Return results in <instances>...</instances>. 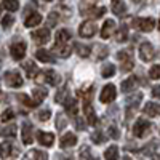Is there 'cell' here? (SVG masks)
<instances>
[{
    "instance_id": "1",
    "label": "cell",
    "mask_w": 160,
    "mask_h": 160,
    "mask_svg": "<svg viewBox=\"0 0 160 160\" xmlns=\"http://www.w3.org/2000/svg\"><path fill=\"white\" fill-rule=\"evenodd\" d=\"M80 11H82V16H90V18L99 19L101 16H104L106 8L104 7H96L91 2H83V3H80Z\"/></svg>"
},
{
    "instance_id": "2",
    "label": "cell",
    "mask_w": 160,
    "mask_h": 160,
    "mask_svg": "<svg viewBox=\"0 0 160 160\" xmlns=\"http://www.w3.org/2000/svg\"><path fill=\"white\" fill-rule=\"evenodd\" d=\"M151 130H152V123L141 117V118L136 120L135 127H133V135H135L136 138H146L151 133Z\"/></svg>"
},
{
    "instance_id": "3",
    "label": "cell",
    "mask_w": 160,
    "mask_h": 160,
    "mask_svg": "<svg viewBox=\"0 0 160 160\" xmlns=\"http://www.w3.org/2000/svg\"><path fill=\"white\" fill-rule=\"evenodd\" d=\"M131 24L141 32H152L155 28V21L152 18H133Z\"/></svg>"
},
{
    "instance_id": "4",
    "label": "cell",
    "mask_w": 160,
    "mask_h": 160,
    "mask_svg": "<svg viewBox=\"0 0 160 160\" xmlns=\"http://www.w3.org/2000/svg\"><path fill=\"white\" fill-rule=\"evenodd\" d=\"M10 55L15 61H21L26 56V42L24 40H15L10 45Z\"/></svg>"
},
{
    "instance_id": "5",
    "label": "cell",
    "mask_w": 160,
    "mask_h": 160,
    "mask_svg": "<svg viewBox=\"0 0 160 160\" xmlns=\"http://www.w3.org/2000/svg\"><path fill=\"white\" fill-rule=\"evenodd\" d=\"M141 99H142V93H141V91L133 93L131 96H128V98L125 99V102H127V118H130L131 114H133V111L138 109Z\"/></svg>"
},
{
    "instance_id": "6",
    "label": "cell",
    "mask_w": 160,
    "mask_h": 160,
    "mask_svg": "<svg viewBox=\"0 0 160 160\" xmlns=\"http://www.w3.org/2000/svg\"><path fill=\"white\" fill-rule=\"evenodd\" d=\"M3 80H5V83L11 88H19L22 87V77L19 75L18 71H8L5 75H3Z\"/></svg>"
},
{
    "instance_id": "7",
    "label": "cell",
    "mask_w": 160,
    "mask_h": 160,
    "mask_svg": "<svg viewBox=\"0 0 160 160\" xmlns=\"http://www.w3.org/2000/svg\"><path fill=\"white\" fill-rule=\"evenodd\" d=\"M154 56H155V51H154L152 43H149V42H142V43L139 45V58H141L142 61L148 62V61H152Z\"/></svg>"
},
{
    "instance_id": "8",
    "label": "cell",
    "mask_w": 160,
    "mask_h": 160,
    "mask_svg": "<svg viewBox=\"0 0 160 160\" xmlns=\"http://www.w3.org/2000/svg\"><path fill=\"white\" fill-rule=\"evenodd\" d=\"M117 96V90H115V85L109 83V85H106L101 91V96H99V101L104 102V104H108V102H112Z\"/></svg>"
},
{
    "instance_id": "9",
    "label": "cell",
    "mask_w": 160,
    "mask_h": 160,
    "mask_svg": "<svg viewBox=\"0 0 160 160\" xmlns=\"http://www.w3.org/2000/svg\"><path fill=\"white\" fill-rule=\"evenodd\" d=\"M78 34L82 35L83 38H91L93 35L96 34V24L93 21H83L78 28Z\"/></svg>"
},
{
    "instance_id": "10",
    "label": "cell",
    "mask_w": 160,
    "mask_h": 160,
    "mask_svg": "<svg viewBox=\"0 0 160 160\" xmlns=\"http://www.w3.org/2000/svg\"><path fill=\"white\" fill-rule=\"evenodd\" d=\"M16 155H19V151L16 146H13V142L7 141L0 144V157L8 158V157H16Z\"/></svg>"
},
{
    "instance_id": "11",
    "label": "cell",
    "mask_w": 160,
    "mask_h": 160,
    "mask_svg": "<svg viewBox=\"0 0 160 160\" xmlns=\"http://www.w3.org/2000/svg\"><path fill=\"white\" fill-rule=\"evenodd\" d=\"M31 37H32V40H34L37 45H45L48 40H50V29H45V28L37 29V31L32 32Z\"/></svg>"
},
{
    "instance_id": "12",
    "label": "cell",
    "mask_w": 160,
    "mask_h": 160,
    "mask_svg": "<svg viewBox=\"0 0 160 160\" xmlns=\"http://www.w3.org/2000/svg\"><path fill=\"white\" fill-rule=\"evenodd\" d=\"M83 115H85V118H87V123L88 125H96V122H98V118H96V112H95V109L91 108V104L90 102H83Z\"/></svg>"
},
{
    "instance_id": "13",
    "label": "cell",
    "mask_w": 160,
    "mask_h": 160,
    "mask_svg": "<svg viewBox=\"0 0 160 160\" xmlns=\"http://www.w3.org/2000/svg\"><path fill=\"white\" fill-rule=\"evenodd\" d=\"M37 141L45 146V148H51L53 142H55V135L53 133H45V131H38L37 133Z\"/></svg>"
},
{
    "instance_id": "14",
    "label": "cell",
    "mask_w": 160,
    "mask_h": 160,
    "mask_svg": "<svg viewBox=\"0 0 160 160\" xmlns=\"http://www.w3.org/2000/svg\"><path fill=\"white\" fill-rule=\"evenodd\" d=\"M35 56H37V59H38V61H42V62H48V64H53V62L56 61L55 55H53V51H48V50H43V48L37 50Z\"/></svg>"
},
{
    "instance_id": "15",
    "label": "cell",
    "mask_w": 160,
    "mask_h": 160,
    "mask_svg": "<svg viewBox=\"0 0 160 160\" xmlns=\"http://www.w3.org/2000/svg\"><path fill=\"white\" fill-rule=\"evenodd\" d=\"M71 38H72V34L71 31L68 29H59L56 32V43L55 45H68L71 42Z\"/></svg>"
},
{
    "instance_id": "16",
    "label": "cell",
    "mask_w": 160,
    "mask_h": 160,
    "mask_svg": "<svg viewBox=\"0 0 160 160\" xmlns=\"http://www.w3.org/2000/svg\"><path fill=\"white\" fill-rule=\"evenodd\" d=\"M77 144V136L74 133H66V135L59 139V146L62 149H68V148H74Z\"/></svg>"
},
{
    "instance_id": "17",
    "label": "cell",
    "mask_w": 160,
    "mask_h": 160,
    "mask_svg": "<svg viewBox=\"0 0 160 160\" xmlns=\"http://www.w3.org/2000/svg\"><path fill=\"white\" fill-rule=\"evenodd\" d=\"M138 83H139L138 77H135V75H133V77H128L127 80H123V82H122V85H120V88H122V91H123V93H128V91L136 90Z\"/></svg>"
},
{
    "instance_id": "18",
    "label": "cell",
    "mask_w": 160,
    "mask_h": 160,
    "mask_svg": "<svg viewBox=\"0 0 160 160\" xmlns=\"http://www.w3.org/2000/svg\"><path fill=\"white\" fill-rule=\"evenodd\" d=\"M43 72H45V82H47L48 85H51V87H58V85H59V82H61V77L58 75V72L51 71V69L43 71Z\"/></svg>"
},
{
    "instance_id": "19",
    "label": "cell",
    "mask_w": 160,
    "mask_h": 160,
    "mask_svg": "<svg viewBox=\"0 0 160 160\" xmlns=\"http://www.w3.org/2000/svg\"><path fill=\"white\" fill-rule=\"evenodd\" d=\"M21 136H22V142L24 144H31L32 142V125L29 122H24L22 123Z\"/></svg>"
},
{
    "instance_id": "20",
    "label": "cell",
    "mask_w": 160,
    "mask_h": 160,
    "mask_svg": "<svg viewBox=\"0 0 160 160\" xmlns=\"http://www.w3.org/2000/svg\"><path fill=\"white\" fill-rule=\"evenodd\" d=\"M114 31H115V21L114 19H108L104 22L102 29H101V37L102 38H109L114 34Z\"/></svg>"
},
{
    "instance_id": "21",
    "label": "cell",
    "mask_w": 160,
    "mask_h": 160,
    "mask_svg": "<svg viewBox=\"0 0 160 160\" xmlns=\"http://www.w3.org/2000/svg\"><path fill=\"white\" fill-rule=\"evenodd\" d=\"M69 98H71V93H69V88L68 87H62L61 90H58V93H56V96H55V101H56V104H66L69 101Z\"/></svg>"
},
{
    "instance_id": "22",
    "label": "cell",
    "mask_w": 160,
    "mask_h": 160,
    "mask_svg": "<svg viewBox=\"0 0 160 160\" xmlns=\"http://www.w3.org/2000/svg\"><path fill=\"white\" fill-rule=\"evenodd\" d=\"M144 114L149 117H158L160 115V104L158 102H148L144 106Z\"/></svg>"
},
{
    "instance_id": "23",
    "label": "cell",
    "mask_w": 160,
    "mask_h": 160,
    "mask_svg": "<svg viewBox=\"0 0 160 160\" xmlns=\"http://www.w3.org/2000/svg\"><path fill=\"white\" fill-rule=\"evenodd\" d=\"M111 8H112V13L117 15V16H125V13H127V5H125V2H122V0L112 2Z\"/></svg>"
},
{
    "instance_id": "24",
    "label": "cell",
    "mask_w": 160,
    "mask_h": 160,
    "mask_svg": "<svg viewBox=\"0 0 160 160\" xmlns=\"http://www.w3.org/2000/svg\"><path fill=\"white\" fill-rule=\"evenodd\" d=\"M47 95H48V91L43 90V88H35V90H32V101H34V104L38 106L40 102L47 98Z\"/></svg>"
},
{
    "instance_id": "25",
    "label": "cell",
    "mask_w": 160,
    "mask_h": 160,
    "mask_svg": "<svg viewBox=\"0 0 160 160\" xmlns=\"http://www.w3.org/2000/svg\"><path fill=\"white\" fill-rule=\"evenodd\" d=\"M53 53H56L59 58H69L71 56V47L69 45H55Z\"/></svg>"
},
{
    "instance_id": "26",
    "label": "cell",
    "mask_w": 160,
    "mask_h": 160,
    "mask_svg": "<svg viewBox=\"0 0 160 160\" xmlns=\"http://www.w3.org/2000/svg\"><path fill=\"white\" fill-rule=\"evenodd\" d=\"M40 22H42V15H38V13H32V15H29L28 18H26L24 26H26V28H34V26H38Z\"/></svg>"
},
{
    "instance_id": "27",
    "label": "cell",
    "mask_w": 160,
    "mask_h": 160,
    "mask_svg": "<svg viewBox=\"0 0 160 160\" xmlns=\"http://www.w3.org/2000/svg\"><path fill=\"white\" fill-rule=\"evenodd\" d=\"M157 148H158V141H157V139H152L148 146H144V148L141 149V154H142V155H151V157H154Z\"/></svg>"
},
{
    "instance_id": "28",
    "label": "cell",
    "mask_w": 160,
    "mask_h": 160,
    "mask_svg": "<svg viewBox=\"0 0 160 160\" xmlns=\"http://www.w3.org/2000/svg\"><path fill=\"white\" fill-rule=\"evenodd\" d=\"M74 48H75V51H77V55L80 56V58H88L90 56V53H91V48L88 47V45H83V43H75L74 45Z\"/></svg>"
},
{
    "instance_id": "29",
    "label": "cell",
    "mask_w": 160,
    "mask_h": 160,
    "mask_svg": "<svg viewBox=\"0 0 160 160\" xmlns=\"http://www.w3.org/2000/svg\"><path fill=\"white\" fill-rule=\"evenodd\" d=\"M93 85H88V87H85V88H82V90H78V95L83 98V102H91V99H93Z\"/></svg>"
},
{
    "instance_id": "30",
    "label": "cell",
    "mask_w": 160,
    "mask_h": 160,
    "mask_svg": "<svg viewBox=\"0 0 160 160\" xmlns=\"http://www.w3.org/2000/svg\"><path fill=\"white\" fill-rule=\"evenodd\" d=\"M24 160H48V155L45 152H42V151L34 149V151L28 152V155H26Z\"/></svg>"
},
{
    "instance_id": "31",
    "label": "cell",
    "mask_w": 160,
    "mask_h": 160,
    "mask_svg": "<svg viewBox=\"0 0 160 160\" xmlns=\"http://www.w3.org/2000/svg\"><path fill=\"white\" fill-rule=\"evenodd\" d=\"M64 108H66V112H68L69 115H72V117L77 115V108H78V104H77V101H75L74 98H69V101L64 104Z\"/></svg>"
},
{
    "instance_id": "32",
    "label": "cell",
    "mask_w": 160,
    "mask_h": 160,
    "mask_svg": "<svg viewBox=\"0 0 160 160\" xmlns=\"http://www.w3.org/2000/svg\"><path fill=\"white\" fill-rule=\"evenodd\" d=\"M16 127L15 125H7V127H2L0 128V136H8V138H15L16 136Z\"/></svg>"
},
{
    "instance_id": "33",
    "label": "cell",
    "mask_w": 160,
    "mask_h": 160,
    "mask_svg": "<svg viewBox=\"0 0 160 160\" xmlns=\"http://www.w3.org/2000/svg\"><path fill=\"white\" fill-rule=\"evenodd\" d=\"M104 158L106 160H118V148L117 146H109L104 152Z\"/></svg>"
},
{
    "instance_id": "34",
    "label": "cell",
    "mask_w": 160,
    "mask_h": 160,
    "mask_svg": "<svg viewBox=\"0 0 160 160\" xmlns=\"http://www.w3.org/2000/svg\"><path fill=\"white\" fill-rule=\"evenodd\" d=\"M127 38H128V26L122 24L115 34V40L117 42H127Z\"/></svg>"
},
{
    "instance_id": "35",
    "label": "cell",
    "mask_w": 160,
    "mask_h": 160,
    "mask_svg": "<svg viewBox=\"0 0 160 160\" xmlns=\"http://www.w3.org/2000/svg\"><path fill=\"white\" fill-rule=\"evenodd\" d=\"M22 66H24L26 72H28V75H29L31 78H35V75L38 74V71H37V66H35L32 61H26Z\"/></svg>"
},
{
    "instance_id": "36",
    "label": "cell",
    "mask_w": 160,
    "mask_h": 160,
    "mask_svg": "<svg viewBox=\"0 0 160 160\" xmlns=\"http://www.w3.org/2000/svg\"><path fill=\"white\" fill-rule=\"evenodd\" d=\"M114 74H115V66L114 64H104L102 66V69H101V75L104 77V78H109V77H114Z\"/></svg>"
},
{
    "instance_id": "37",
    "label": "cell",
    "mask_w": 160,
    "mask_h": 160,
    "mask_svg": "<svg viewBox=\"0 0 160 160\" xmlns=\"http://www.w3.org/2000/svg\"><path fill=\"white\" fill-rule=\"evenodd\" d=\"M59 21V13L58 11H50V15L47 18V24H48V28H55V26L58 24Z\"/></svg>"
},
{
    "instance_id": "38",
    "label": "cell",
    "mask_w": 160,
    "mask_h": 160,
    "mask_svg": "<svg viewBox=\"0 0 160 160\" xmlns=\"http://www.w3.org/2000/svg\"><path fill=\"white\" fill-rule=\"evenodd\" d=\"M109 56V48L106 45H96V58L98 59H104Z\"/></svg>"
},
{
    "instance_id": "39",
    "label": "cell",
    "mask_w": 160,
    "mask_h": 160,
    "mask_svg": "<svg viewBox=\"0 0 160 160\" xmlns=\"http://www.w3.org/2000/svg\"><path fill=\"white\" fill-rule=\"evenodd\" d=\"M66 125H68V118H66V115L64 114H58L56 115V128H58V131L64 130Z\"/></svg>"
},
{
    "instance_id": "40",
    "label": "cell",
    "mask_w": 160,
    "mask_h": 160,
    "mask_svg": "<svg viewBox=\"0 0 160 160\" xmlns=\"http://www.w3.org/2000/svg\"><path fill=\"white\" fill-rule=\"evenodd\" d=\"M2 7L7 8L8 11H16L19 8V2H16V0H5L2 3Z\"/></svg>"
},
{
    "instance_id": "41",
    "label": "cell",
    "mask_w": 160,
    "mask_h": 160,
    "mask_svg": "<svg viewBox=\"0 0 160 160\" xmlns=\"http://www.w3.org/2000/svg\"><path fill=\"white\" fill-rule=\"evenodd\" d=\"M16 98H18V101H21L22 104H26V106H29V108H35V104H34V101L28 96V95H16Z\"/></svg>"
},
{
    "instance_id": "42",
    "label": "cell",
    "mask_w": 160,
    "mask_h": 160,
    "mask_svg": "<svg viewBox=\"0 0 160 160\" xmlns=\"http://www.w3.org/2000/svg\"><path fill=\"white\" fill-rule=\"evenodd\" d=\"M80 155H82V158H85V160H96V157L91 155V151H90L88 146H83V148L80 149Z\"/></svg>"
},
{
    "instance_id": "43",
    "label": "cell",
    "mask_w": 160,
    "mask_h": 160,
    "mask_svg": "<svg viewBox=\"0 0 160 160\" xmlns=\"http://www.w3.org/2000/svg\"><path fill=\"white\" fill-rule=\"evenodd\" d=\"M117 59H120V61L133 59V53H131L130 50H123V51H118V53H117Z\"/></svg>"
},
{
    "instance_id": "44",
    "label": "cell",
    "mask_w": 160,
    "mask_h": 160,
    "mask_svg": "<svg viewBox=\"0 0 160 160\" xmlns=\"http://www.w3.org/2000/svg\"><path fill=\"white\" fill-rule=\"evenodd\" d=\"M133 68H135V61H133V59L122 61V66H120V69H122V72H130Z\"/></svg>"
},
{
    "instance_id": "45",
    "label": "cell",
    "mask_w": 160,
    "mask_h": 160,
    "mask_svg": "<svg viewBox=\"0 0 160 160\" xmlns=\"http://www.w3.org/2000/svg\"><path fill=\"white\" fill-rule=\"evenodd\" d=\"M50 115H51V111L50 109H42V111H38L37 118L40 120V122H47V120L50 118Z\"/></svg>"
},
{
    "instance_id": "46",
    "label": "cell",
    "mask_w": 160,
    "mask_h": 160,
    "mask_svg": "<svg viewBox=\"0 0 160 160\" xmlns=\"http://www.w3.org/2000/svg\"><path fill=\"white\" fill-rule=\"evenodd\" d=\"M108 135H109L112 139H118L120 131H118V128H117L115 125H109V127H108Z\"/></svg>"
},
{
    "instance_id": "47",
    "label": "cell",
    "mask_w": 160,
    "mask_h": 160,
    "mask_svg": "<svg viewBox=\"0 0 160 160\" xmlns=\"http://www.w3.org/2000/svg\"><path fill=\"white\" fill-rule=\"evenodd\" d=\"M149 77L154 78V80L160 78V66H158V64H155V66H152V68H151V71H149Z\"/></svg>"
},
{
    "instance_id": "48",
    "label": "cell",
    "mask_w": 160,
    "mask_h": 160,
    "mask_svg": "<svg viewBox=\"0 0 160 160\" xmlns=\"http://www.w3.org/2000/svg\"><path fill=\"white\" fill-rule=\"evenodd\" d=\"M13 22H15L13 16H11V15H7V16L2 19V28H3V29H10L11 26H13Z\"/></svg>"
},
{
    "instance_id": "49",
    "label": "cell",
    "mask_w": 160,
    "mask_h": 160,
    "mask_svg": "<svg viewBox=\"0 0 160 160\" xmlns=\"http://www.w3.org/2000/svg\"><path fill=\"white\" fill-rule=\"evenodd\" d=\"M91 139H93V142H95V144H102V142L106 141V138L102 136V133H101V131L93 133V135H91Z\"/></svg>"
},
{
    "instance_id": "50",
    "label": "cell",
    "mask_w": 160,
    "mask_h": 160,
    "mask_svg": "<svg viewBox=\"0 0 160 160\" xmlns=\"http://www.w3.org/2000/svg\"><path fill=\"white\" fill-rule=\"evenodd\" d=\"M2 122H8V120H11V118H15V112H13L11 109H5L3 112H2Z\"/></svg>"
},
{
    "instance_id": "51",
    "label": "cell",
    "mask_w": 160,
    "mask_h": 160,
    "mask_svg": "<svg viewBox=\"0 0 160 160\" xmlns=\"http://www.w3.org/2000/svg\"><path fill=\"white\" fill-rule=\"evenodd\" d=\"M75 127H77V130H80V131L87 130V123L83 122L82 117H75Z\"/></svg>"
},
{
    "instance_id": "52",
    "label": "cell",
    "mask_w": 160,
    "mask_h": 160,
    "mask_svg": "<svg viewBox=\"0 0 160 160\" xmlns=\"http://www.w3.org/2000/svg\"><path fill=\"white\" fill-rule=\"evenodd\" d=\"M34 82L35 83H45V72H38L37 75H35V78H34Z\"/></svg>"
},
{
    "instance_id": "53",
    "label": "cell",
    "mask_w": 160,
    "mask_h": 160,
    "mask_svg": "<svg viewBox=\"0 0 160 160\" xmlns=\"http://www.w3.org/2000/svg\"><path fill=\"white\" fill-rule=\"evenodd\" d=\"M152 96L160 99V85H157V87H154V88H152Z\"/></svg>"
},
{
    "instance_id": "54",
    "label": "cell",
    "mask_w": 160,
    "mask_h": 160,
    "mask_svg": "<svg viewBox=\"0 0 160 160\" xmlns=\"http://www.w3.org/2000/svg\"><path fill=\"white\" fill-rule=\"evenodd\" d=\"M123 160H131V158H130V157H125V158H123Z\"/></svg>"
},
{
    "instance_id": "55",
    "label": "cell",
    "mask_w": 160,
    "mask_h": 160,
    "mask_svg": "<svg viewBox=\"0 0 160 160\" xmlns=\"http://www.w3.org/2000/svg\"><path fill=\"white\" fill-rule=\"evenodd\" d=\"M2 8H3V7H2V5H0V13H2Z\"/></svg>"
}]
</instances>
